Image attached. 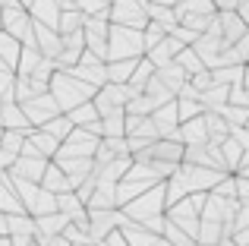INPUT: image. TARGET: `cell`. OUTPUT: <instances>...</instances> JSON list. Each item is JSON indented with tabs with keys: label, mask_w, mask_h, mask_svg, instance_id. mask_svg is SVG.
I'll list each match as a JSON object with an SVG mask.
<instances>
[{
	"label": "cell",
	"mask_w": 249,
	"mask_h": 246,
	"mask_svg": "<svg viewBox=\"0 0 249 246\" xmlns=\"http://www.w3.org/2000/svg\"><path fill=\"white\" fill-rule=\"evenodd\" d=\"M174 13H177V19L180 16H214V6H212V0H177Z\"/></svg>",
	"instance_id": "28"
},
{
	"label": "cell",
	"mask_w": 249,
	"mask_h": 246,
	"mask_svg": "<svg viewBox=\"0 0 249 246\" xmlns=\"http://www.w3.org/2000/svg\"><path fill=\"white\" fill-rule=\"evenodd\" d=\"M107 29H110V22L104 16H85V22H82L85 51L95 54L98 60H104V54H107Z\"/></svg>",
	"instance_id": "9"
},
{
	"label": "cell",
	"mask_w": 249,
	"mask_h": 246,
	"mask_svg": "<svg viewBox=\"0 0 249 246\" xmlns=\"http://www.w3.org/2000/svg\"><path fill=\"white\" fill-rule=\"evenodd\" d=\"M164 38H167V32L161 29V25L145 22V29H142V54H145V51H152V48H158Z\"/></svg>",
	"instance_id": "40"
},
{
	"label": "cell",
	"mask_w": 249,
	"mask_h": 246,
	"mask_svg": "<svg viewBox=\"0 0 249 246\" xmlns=\"http://www.w3.org/2000/svg\"><path fill=\"white\" fill-rule=\"evenodd\" d=\"M208 73H212V86H221V88H231L233 82L246 79V67H218V70H208Z\"/></svg>",
	"instance_id": "27"
},
{
	"label": "cell",
	"mask_w": 249,
	"mask_h": 246,
	"mask_svg": "<svg viewBox=\"0 0 249 246\" xmlns=\"http://www.w3.org/2000/svg\"><path fill=\"white\" fill-rule=\"evenodd\" d=\"M107 22L110 25H126V29H145V10L136 0H110L107 3Z\"/></svg>",
	"instance_id": "7"
},
{
	"label": "cell",
	"mask_w": 249,
	"mask_h": 246,
	"mask_svg": "<svg viewBox=\"0 0 249 246\" xmlns=\"http://www.w3.org/2000/svg\"><path fill=\"white\" fill-rule=\"evenodd\" d=\"M57 73V67H54V60H48V57H41V60H38V67L32 70V76L29 79L35 82V86H44L48 88V82H51V76Z\"/></svg>",
	"instance_id": "42"
},
{
	"label": "cell",
	"mask_w": 249,
	"mask_h": 246,
	"mask_svg": "<svg viewBox=\"0 0 249 246\" xmlns=\"http://www.w3.org/2000/svg\"><path fill=\"white\" fill-rule=\"evenodd\" d=\"M177 136H180V145L183 148H189V145H208V136H205V123H202V117L180 123V126H177Z\"/></svg>",
	"instance_id": "19"
},
{
	"label": "cell",
	"mask_w": 249,
	"mask_h": 246,
	"mask_svg": "<svg viewBox=\"0 0 249 246\" xmlns=\"http://www.w3.org/2000/svg\"><path fill=\"white\" fill-rule=\"evenodd\" d=\"M73 6L82 16H104L107 19V3H104V0H76Z\"/></svg>",
	"instance_id": "45"
},
{
	"label": "cell",
	"mask_w": 249,
	"mask_h": 246,
	"mask_svg": "<svg viewBox=\"0 0 249 246\" xmlns=\"http://www.w3.org/2000/svg\"><path fill=\"white\" fill-rule=\"evenodd\" d=\"M136 3H142V6H145V3H148V0H136Z\"/></svg>",
	"instance_id": "56"
},
{
	"label": "cell",
	"mask_w": 249,
	"mask_h": 246,
	"mask_svg": "<svg viewBox=\"0 0 249 246\" xmlns=\"http://www.w3.org/2000/svg\"><path fill=\"white\" fill-rule=\"evenodd\" d=\"M38 60H41V54H38L35 48H19V60H16V70H13V73L16 76H32V70L38 67Z\"/></svg>",
	"instance_id": "38"
},
{
	"label": "cell",
	"mask_w": 249,
	"mask_h": 246,
	"mask_svg": "<svg viewBox=\"0 0 249 246\" xmlns=\"http://www.w3.org/2000/svg\"><path fill=\"white\" fill-rule=\"evenodd\" d=\"M0 129H29L19 105H13V101L10 105H0Z\"/></svg>",
	"instance_id": "29"
},
{
	"label": "cell",
	"mask_w": 249,
	"mask_h": 246,
	"mask_svg": "<svg viewBox=\"0 0 249 246\" xmlns=\"http://www.w3.org/2000/svg\"><path fill=\"white\" fill-rule=\"evenodd\" d=\"M227 139H233L240 148H243V152H249V133H246V126H237V129H231V133H227Z\"/></svg>",
	"instance_id": "49"
},
{
	"label": "cell",
	"mask_w": 249,
	"mask_h": 246,
	"mask_svg": "<svg viewBox=\"0 0 249 246\" xmlns=\"http://www.w3.org/2000/svg\"><path fill=\"white\" fill-rule=\"evenodd\" d=\"M13 161H16V155H6V152H0V177H3V174L13 167Z\"/></svg>",
	"instance_id": "51"
},
{
	"label": "cell",
	"mask_w": 249,
	"mask_h": 246,
	"mask_svg": "<svg viewBox=\"0 0 249 246\" xmlns=\"http://www.w3.org/2000/svg\"><path fill=\"white\" fill-rule=\"evenodd\" d=\"M123 129H126V139H139V142H158L155 133V123L148 117H129L123 114Z\"/></svg>",
	"instance_id": "17"
},
{
	"label": "cell",
	"mask_w": 249,
	"mask_h": 246,
	"mask_svg": "<svg viewBox=\"0 0 249 246\" xmlns=\"http://www.w3.org/2000/svg\"><path fill=\"white\" fill-rule=\"evenodd\" d=\"M10 101H13V73L10 70H0V105H10Z\"/></svg>",
	"instance_id": "47"
},
{
	"label": "cell",
	"mask_w": 249,
	"mask_h": 246,
	"mask_svg": "<svg viewBox=\"0 0 249 246\" xmlns=\"http://www.w3.org/2000/svg\"><path fill=\"white\" fill-rule=\"evenodd\" d=\"M246 79L243 82H233L231 88H227V105L231 107H249V92H246Z\"/></svg>",
	"instance_id": "44"
},
{
	"label": "cell",
	"mask_w": 249,
	"mask_h": 246,
	"mask_svg": "<svg viewBox=\"0 0 249 246\" xmlns=\"http://www.w3.org/2000/svg\"><path fill=\"white\" fill-rule=\"evenodd\" d=\"M145 10V19L148 22H155V25H161L164 32H170L177 25V13H174V6H158V3H145L142 6Z\"/></svg>",
	"instance_id": "23"
},
{
	"label": "cell",
	"mask_w": 249,
	"mask_h": 246,
	"mask_svg": "<svg viewBox=\"0 0 249 246\" xmlns=\"http://www.w3.org/2000/svg\"><path fill=\"white\" fill-rule=\"evenodd\" d=\"M186 86L193 88L196 98H199L202 92H208V88H212V73H208V70H199V73H193V76L186 79Z\"/></svg>",
	"instance_id": "46"
},
{
	"label": "cell",
	"mask_w": 249,
	"mask_h": 246,
	"mask_svg": "<svg viewBox=\"0 0 249 246\" xmlns=\"http://www.w3.org/2000/svg\"><path fill=\"white\" fill-rule=\"evenodd\" d=\"M73 79H79L82 86H89L91 92H98L101 86H107V73H104V60H98L95 54H89V51H82L79 63H76L73 70H67Z\"/></svg>",
	"instance_id": "8"
},
{
	"label": "cell",
	"mask_w": 249,
	"mask_h": 246,
	"mask_svg": "<svg viewBox=\"0 0 249 246\" xmlns=\"http://www.w3.org/2000/svg\"><path fill=\"white\" fill-rule=\"evenodd\" d=\"M25 133H29V129H0V152L16 155V158H19L22 142H25Z\"/></svg>",
	"instance_id": "33"
},
{
	"label": "cell",
	"mask_w": 249,
	"mask_h": 246,
	"mask_svg": "<svg viewBox=\"0 0 249 246\" xmlns=\"http://www.w3.org/2000/svg\"><path fill=\"white\" fill-rule=\"evenodd\" d=\"M114 209H117L114 186L110 183H98L95 180V193H91L89 202H85V211H114Z\"/></svg>",
	"instance_id": "20"
},
{
	"label": "cell",
	"mask_w": 249,
	"mask_h": 246,
	"mask_svg": "<svg viewBox=\"0 0 249 246\" xmlns=\"http://www.w3.org/2000/svg\"><path fill=\"white\" fill-rule=\"evenodd\" d=\"M214 22H218V35H221V44H224V48H231V44H237L240 38L249 35V25H246L233 10L214 13Z\"/></svg>",
	"instance_id": "10"
},
{
	"label": "cell",
	"mask_w": 249,
	"mask_h": 246,
	"mask_svg": "<svg viewBox=\"0 0 249 246\" xmlns=\"http://www.w3.org/2000/svg\"><path fill=\"white\" fill-rule=\"evenodd\" d=\"M0 32H6L10 38H16L22 48H35V38H32V19L16 0H6L0 3Z\"/></svg>",
	"instance_id": "3"
},
{
	"label": "cell",
	"mask_w": 249,
	"mask_h": 246,
	"mask_svg": "<svg viewBox=\"0 0 249 246\" xmlns=\"http://www.w3.org/2000/svg\"><path fill=\"white\" fill-rule=\"evenodd\" d=\"M174 63H177V67L183 70V73H186V79H189L193 73H199V70H205V67H202V60H199V57L193 54V48H183L180 54L174 57Z\"/></svg>",
	"instance_id": "39"
},
{
	"label": "cell",
	"mask_w": 249,
	"mask_h": 246,
	"mask_svg": "<svg viewBox=\"0 0 249 246\" xmlns=\"http://www.w3.org/2000/svg\"><path fill=\"white\" fill-rule=\"evenodd\" d=\"M129 98H136V92L129 86H110L107 82V86H101L95 95H91V107L98 111V120H101V117H107V114L123 111Z\"/></svg>",
	"instance_id": "5"
},
{
	"label": "cell",
	"mask_w": 249,
	"mask_h": 246,
	"mask_svg": "<svg viewBox=\"0 0 249 246\" xmlns=\"http://www.w3.org/2000/svg\"><path fill=\"white\" fill-rule=\"evenodd\" d=\"M82 22L85 16L76 6H70V10H60V16H57V35H73V32H82Z\"/></svg>",
	"instance_id": "26"
},
{
	"label": "cell",
	"mask_w": 249,
	"mask_h": 246,
	"mask_svg": "<svg viewBox=\"0 0 249 246\" xmlns=\"http://www.w3.org/2000/svg\"><path fill=\"white\" fill-rule=\"evenodd\" d=\"M0 237H6V215H0Z\"/></svg>",
	"instance_id": "54"
},
{
	"label": "cell",
	"mask_w": 249,
	"mask_h": 246,
	"mask_svg": "<svg viewBox=\"0 0 249 246\" xmlns=\"http://www.w3.org/2000/svg\"><path fill=\"white\" fill-rule=\"evenodd\" d=\"M139 57H142V32L126 29V25H110L104 63H110V60H139Z\"/></svg>",
	"instance_id": "2"
},
{
	"label": "cell",
	"mask_w": 249,
	"mask_h": 246,
	"mask_svg": "<svg viewBox=\"0 0 249 246\" xmlns=\"http://www.w3.org/2000/svg\"><path fill=\"white\" fill-rule=\"evenodd\" d=\"M19 48L22 44L16 38H10L6 32H0V70H16V60H19Z\"/></svg>",
	"instance_id": "25"
},
{
	"label": "cell",
	"mask_w": 249,
	"mask_h": 246,
	"mask_svg": "<svg viewBox=\"0 0 249 246\" xmlns=\"http://www.w3.org/2000/svg\"><path fill=\"white\" fill-rule=\"evenodd\" d=\"M193 246H202V243H193Z\"/></svg>",
	"instance_id": "57"
},
{
	"label": "cell",
	"mask_w": 249,
	"mask_h": 246,
	"mask_svg": "<svg viewBox=\"0 0 249 246\" xmlns=\"http://www.w3.org/2000/svg\"><path fill=\"white\" fill-rule=\"evenodd\" d=\"M38 186H41L44 193H51V196H60V193H73L67 183V177H63V171L54 164V161H48V167H44L41 180H38Z\"/></svg>",
	"instance_id": "18"
},
{
	"label": "cell",
	"mask_w": 249,
	"mask_h": 246,
	"mask_svg": "<svg viewBox=\"0 0 249 246\" xmlns=\"http://www.w3.org/2000/svg\"><path fill=\"white\" fill-rule=\"evenodd\" d=\"M19 111H22V117H25V123H29V129H41L48 120L60 117V107H57V101L51 98L48 92L29 98L25 105H19Z\"/></svg>",
	"instance_id": "6"
},
{
	"label": "cell",
	"mask_w": 249,
	"mask_h": 246,
	"mask_svg": "<svg viewBox=\"0 0 249 246\" xmlns=\"http://www.w3.org/2000/svg\"><path fill=\"white\" fill-rule=\"evenodd\" d=\"M48 95L57 101L60 114H67V111H73V107L85 105V101H91V95H95V92H91L89 86H82L79 79H73L70 73L57 70V73L51 76V82H48Z\"/></svg>",
	"instance_id": "1"
},
{
	"label": "cell",
	"mask_w": 249,
	"mask_h": 246,
	"mask_svg": "<svg viewBox=\"0 0 249 246\" xmlns=\"http://www.w3.org/2000/svg\"><path fill=\"white\" fill-rule=\"evenodd\" d=\"M231 48H233V54H237V60L246 67V57H249V35H246V38H240V41H237V44H231Z\"/></svg>",
	"instance_id": "50"
},
{
	"label": "cell",
	"mask_w": 249,
	"mask_h": 246,
	"mask_svg": "<svg viewBox=\"0 0 249 246\" xmlns=\"http://www.w3.org/2000/svg\"><path fill=\"white\" fill-rule=\"evenodd\" d=\"M89 224H85V234H89L91 246H98L110 230H117V209L114 211H85Z\"/></svg>",
	"instance_id": "11"
},
{
	"label": "cell",
	"mask_w": 249,
	"mask_h": 246,
	"mask_svg": "<svg viewBox=\"0 0 249 246\" xmlns=\"http://www.w3.org/2000/svg\"><path fill=\"white\" fill-rule=\"evenodd\" d=\"M152 76H155V67L145 60V57H139V63H136V70H133V76H129V82H126V86L133 88L136 95H142V88H145V82L152 79Z\"/></svg>",
	"instance_id": "34"
},
{
	"label": "cell",
	"mask_w": 249,
	"mask_h": 246,
	"mask_svg": "<svg viewBox=\"0 0 249 246\" xmlns=\"http://www.w3.org/2000/svg\"><path fill=\"white\" fill-rule=\"evenodd\" d=\"M155 79L161 82V86L167 88L170 95L177 98V92H180L183 86H186V73H183L177 63H167V67H161V70H155Z\"/></svg>",
	"instance_id": "22"
},
{
	"label": "cell",
	"mask_w": 249,
	"mask_h": 246,
	"mask_svg": "<svg viewBox=\"0 0 249 246\" xmlns=\"http://www.w3.org/2000/svg\"><path fill=\"white\" fill-rule=\"evenodd\" d=\"M212 114H218V117L227 123V129H237V126H246V123H249V107H231V105H224L221 111H212Z\"/></svg>",
	"instance_id": "35"
},
{
	"label": "cell",
	"mask_w": 249,
	"mask_h": 246,
	"mask_svg": "<svg viewBox=\"0 0 249 246\" xmlns=\"http://www.w3.org/2000/svg\"><path fill=\"white\" fill-rule=\"evenodd\" d=\"M104 3H110V0H104Z\"/></svg>",
	"instance_id": "58"
},
{
	"label": "cell",
	"mask_w": 249,
	"mask_h": 246,
	"mask_svg": "<svg viewBox=\"0 0 249 246\" xmlns=\"http://www.w3.org/2000/svg\"><path fill=\"white\" fill-rule=\"evenodd\" d=\"M148 3H158V6H177V0H148Z\"/></svg>",
	"instance_id": "53"
},
{
	"label": "cell",
	"mask_w": 249,
	"mask_h": 246,
	"mask_svg": "<svg viewBox=\"0 0 249 246\" xmlns=\"http://www.w3.org/2000/svg\"><path fill=\"white\" fill-rule=\"evenodd\" d=\"M120 211L129 218V221H136V224L148 221V218L164 215V183H158V186H152V190H145L142 196H136L133 202L123 205Z\"/></svg>",
	"instance_id": "4"
},
{
	"label": "cell",
	"mask_w": 249,
	"mask_h": 246,
	"mask_svg": "<svg viewBox=\"0 0 249 246\" xmlns=\"http://www.w3.org/2000/svg\"><path fill=\"white\" fill-rule=\"evenodd\" d=\"M212 196H218V199H233V177H231V174H224V177H221L218 183L212 186Z\"/></svg>",
	"instance_id": "48"
},
{
	"label": "cell",
	"mask_w": 249,
	"mask_h": 246,
	"mask_svg": "<svg viewBox=\"0 0 249 246\" xmlns=\"http://www.w3.org/2000/svg\"><path fill=\"white\" fill-rule=\"evenodd\" d=\"M0 215H22V205L13 196V186L6 180V174L0 177Z\"/></svg>",
	"instance_id": "31"
},
{
	"label": "cell",
	"mask_w": 249,
	"mask_h": 246,
	"mask_svg": "<svg viewBox=\"0 0 249 246\" xmlns=\"http://www.w3.org/2000/svg\"><path fill=\"white\" fill-rule=\"evenodd\" d=\"M44 167H48V161H44V158H16V161H13V167L6 171V177L38 183V180H41V174H44Z\"/></svg>",
	"instance_id": "13"
},
{
	"label": "cell",
	"mask_w": 249,
	"mask_h": 246,
	"mask_svg": "<svg viewBox=\"0 0 249 246\" xmlns=\"http://www.w3.org/2000/svg\"><path fill=\"white\" fill-rule=\"evenodd\" d=\"M6 240H10V246H32L35 243L32 237H6Z\"/></svg>",
	"instance_id": "52"
},
{
	"label": "cell",
	"mask_w": 249,
	"mask_h": 246,
	"mask_svg": "<svg viewBox=\"0 0 249 246\" xmlns=\"http://www.w3.org/2000/svg\"><path fill=\"white\" fill-rule=\"evenodd\" d=\"M180 51H183V44L180 41H174V38H164V41H161L158 44V48H152V51H145V54H142V57H145V60L148 63H152V67L155 70H161V67H167V63H174V57L177 54H180Z\"/></svg>",
	"instance_id": "16"
},
{
	"label": "cell",
	"mask_w": 249,
	"mask_h": 246,
	"mask_svg": "<svg viewBox=\"0 0 249 246\" xmlns=\"http://www.w3.org/2000/svg\"><path fill=\"white\" fill-rule=\"evenodd\" d=\"M0 246H10V240H6V237H0Z\"/></svg>",
	"instance_id": "55"
},
{
	"label": "cell",
	"mask_w": 249,
	"mask_h": 246,
	"mask_svg": "<svg viewBox=\"0 0 249 246\" xmlns=\"http://www.w3.org/2000/svg\"><path fill=\"white\" fill-rule=\"evenodd\" d=\"M25 142H29V145L35 148V155L44 158V161H54L57 148H60V142H54L44 129H29V133H25Z\"/></svg>",
	"instance_id": "21"
},
{
	"label": "cell",
	"mask_w": 249,
	"mask_h": 246,
	"mask_svg": "<svg viewBox=\"0 0 249 246\" xmlns=\"http://www.w3.org/2000/svg\"><path fill=\"white\" fill-rule=\"evenodd\" d=\"M202 123H205V136H208V145H221V142L227 139V123L218 117V114H212V111H205L202 114Z\"/></svg>",
	"instance_id": "24"
},
{
	"label": "cell",
	"mask_w": 249,
	"mask_h": 246,
	"mask_svg": "<svg viewBox=\"0 0 249 246\" xmlns=\"http://www.w3.org/2000/svg\"><path fill=\"white\" fill-rule=\"evenodd\" d=\"M44 133H48L51 136V139H54V142H63V139H67V136H70V129H73V126H70V120L67 117H63V114H60V117H54V120H48V123H44Z\"/></svg>",
	"instance_id": "43"
},
{
	"label": "cell",
	"mask_w": 249,
	"mask_h": 246,
	"mask_svg": "<svg viewBox=\"0 0 249 246\" xmlns=\"http://www.w3.org/2000/svg\"><path fill=\"white\" fill-rule=\"evenodd\" d=\"M148 161H161V164H180L183 161V145L180 142H167V139H158L148 145Z\"/></svg>",
	"instance_id": "15"
},
{
	"label": "cell",
	"mask_w": 249,
	"mask_h": 246,
	"mask_svg": "<svg viewBox=\"0 0 249 246\" xmlns=\"http://www.w3.org/2000/svg\"><path fill=\"white\" fill-rule=\"evenodd\" d=\"M155 105L145 98V95H136V98L126 101V107H123V114H129V117H152Z\"/></svg>",
	"instance_id": "41"
},
{
	"label": "cell",
	"mask_w": 249,
	"mask_h": 246,
	"mask_svg": "<svg viewBox=\"0 0 249 246\" xmlns=\"http://www.w3.org/2000/svg\"><path fill=\"white\" fill-rule=\"evenodd\" d=\"M123 136H126V129H123V111L101 117V139H123Z\"/></svg>",
	"instance_id": "36"
},
{
	"label": "cell",
	"mask_w": 249,
	"mask_h": 246,
	"mask_svg": "<svg viewBox=\"0 0 249 246\" xmlns=\"http://www.w3.org/2000/svg\"><path fill=\"white\" fill-rule=\"evenodd\" d=\"M35 234V221L29 215H6V237H32Z\"/></svg>",
	"instance_id": "30"
},
{
	"label": "cell",
	"mask_w": 249,
	"mask_h": 246,
	"mask_svg": "<svg viewBox=\"0 0 249 246\" xmlns=\"http://www.w3.org/2000/svg\"><path fill=\"white\" fill-rule=\"evenodd\" d=\"M63 117L70 120V126H76V129H85L89 123H95V120H98V111L91 107V101H85V105L73 107V111H67Z\"/></svg>",
	"instance_id": "32"
},
{
	"label": "cell",
	"mask_w": 249,
	"mask_h": 246,
	"mask_svg": "<svg viewBox=\"0 0 249 246\" xmlns=\"http://www.w3.org/2000/svg\"><path fill=\"white\" fill-rule=\"evenodd\" d=\"M29 19L38 25H48V29H57V16H60V3L57 0H32L29 3Z\"/></svg>",
	"instance_id": "14"
},
{
	"label": "cell",
	"mask_w": 249,
	"mask_h": 246,
	"mask_svg": "<svg viewBox=\"0 0 249 246\" xmlns=\"http://www.w3.org/2000/svg\"><path fill=\"white\" fill-rule=\"evenodd\" d=\"M174 107H177V120H180V123L196 120V117H202V114H205L196 98H174Z\"/></svg>",
	"instance_id": "37"
},
{
	"label": "cell",
	"mask_w": 249,
	"mask_h": 246,
	"mask_svg": "<svg viewBox=\"0 0 249 246\" xmlns=\"http://www.w3.org/2000/svg\"><path fill=\"white\" fill-rule=\"evenodd\" d=\"M32 38H35V51H38L41 57L54 60V57L60 54V35H57L54 29H48V25H38V22H32Z\"/></svg>",
	"instance_id": "12"
}]
</instances>
